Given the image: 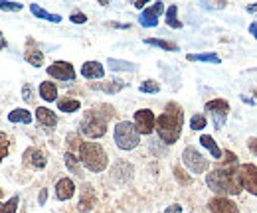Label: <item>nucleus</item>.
I'll use <instances>...</instances> for the list:
<instances>
[{
  "label": "nucleus",
  "mask_w": 257,
  "mask_h": 213,
  "mask_svg": "<svg viewBox=\"0 0 257 213\" xmlns=\"http://www.w3.org/2000/svg\"><path fill=\"white\" fill-rule=\"evenodd\" d=\"M22 160H24V164L28 166V168H32V170H42V168H46V164H48V158H46V154L42 148H28L24 156H22Z\"/></svg>",
  "instance_id": "obj_11"
},
{
  "label": "nucleus",
  "mask_w": 257,
  "mask_h": 213,
  "mask_svg": "<svg viewBox=\"0 0 257 213\" xmlns=\"http://www.w3.org/2000/svg\"><path fill=\"white\" fill-rule=\"evenodd\" d=\"M182 162H184V166H186L190 172H194V174H204V172L208 170V166H210V162L198 152L196 148H192V146H188V148L184 150Z\"/></svg>",
  "instance_id": "obj_7"
},
{
  "label": "nucleus",
  "mask_w": 257,
  "mask_h": 213,
  "mask_svg": "<svg viewBox=\"0 0 257 213\" xmlns=\"http://www.w3.org/2000/svg\"><path fill=\"white\" fill-rule=\"evenodd\" d=\"M255 97H257V91H255Z\"/></svg>",
  "instance_id": "obj_46"
},
{
  "label": "nucleus",
  "mask_w": 257,
  "mask_h": 213,
  "mask_svg": "<svg viewBox=\"0 0 257 213\" xmlns=\"http://www.w3.org/2000/svg\"><path fill=\"white\" fill-rule=\"evenodd\" d=\"M107 65H109V69H113V71H135V63H131V61L109 58V60H107Z\"/></svg>",
  "instance_id": "obj_25"
},
{
  "label": "nucleus",
  "mask_w": 257,
  "mask_h": 213,
  "mask_svg": "<svg viewBox=\"0 0 257 213\" xmlns=\"http://www.w3.org/2000/svg\"><path fill=\"white\" fill-rule=\"evenodd\" d=\"M93 205H95V191L89 183H85L81 189V199H79L77 207H79V211H91Z\"/></svg>",
  "instance_id": "obj_15"
},
{
  "label": "nucleus",
  "mask_w": 257,
  "mask_h": 213,
  "mask_svg": "<svg viewBox=\"0 0 257 213\" xmlns=\"http://www.w3.org/2000/svg\"><path fill=\"white\" fill-rule=\"evenodd\" d=\"M46 199H48V189H42V191H40V199H38V201H40V205H44V203H46Z\"/></svg>",
  "instance_id": "obj_40"
},
{
  "label": "nucleus",
  "mask_w": 257,
  "mask_h": 213,
  "mask_svg": "<svg viewBox=\"0 0 257 213\" xmlns=\"http://www.w3.org/2000/svg\"><path fill=\"white\" fill-rule=\"evenodd\" d=\"M206 111L212 115L216 128H222L225 124V119H227V113H229V105L224 99H214V101L206 103Z\"/></svg>",
  "instance_id": "obj_8"
},
{
  "label": "nucleus",
  "mask_w": 257,
  "mask_h": 213,
  "mask_svg": "<svg viewBox=\"0 0 257 213\" xmlns=\"http://www.w3.org/2000/svg\"><path fill=\"white\" fill-rule=\"evenodd\" d=\"M65 166H67L75 176H79V174H81V172H79V160L75 158V154H71V152L65 154Z\"/></svg>",
  "instance_id": "obj_30"
},
{
  "label": "nucleus",
  "mask_w": 257,
  "mask_h": 213,
  "mask_svg": "<svg viewBox=\"0 0 257 213\" xmlns=\"http://www.w3.org/2000/svg\"><path fill=\"white\" fill-rule=\"evenodd\" d=\"M208 207L212 209V213H239L237 205L233 201H229L227 197H214Z\"/></svg>",
  "instance_id": "obj_13"
},
{
  "label": "nucleus",
  "mask_w": 257,
  "mask_h": 213,
  "mask_svg": "<svg viewBox=\"0 0 257 213\" xmlns=\"http://www.w3.org/2000/svg\"><path fill=\"white\" fill-rule=\"evenodd\" d=\"M139 142H141V134L133 122L123 121L115 126V144L121 150H133L139 146Z\"/></svg>",
  "instance_id": "obj_4"
},
{
  "label": "nucleus",
  "mask_w": 257,
  "mask_h": 213,
  "mask_svg": "<svg viewBox=\"0 0 257 213\" xmlns=\"http://www.w3.org/2000/svg\"><path fill=\"white\" fill-rule=\"evenodd\" d=\"M174 174H176V178H178V182H180V183H190V182H192L190 178H184L186 174H184L180 168H176V170H174Z\"/></svg>",
  "instance_id": "obj_36"
},
{
  "label": "nucleus",
  "mask_w": 257,
  "mask_h": 213,
  "mask_svg": "<svg viewBox=\"0 0 257 213\" xmlns=\"http://www.w3.org/2000/svg\"><path fill=\"white\" fill-rule=\"evenodd\" d=\"M22 93H24V101H28V103H30V101H32V87L26 83V85H24V89H22Z\"/></svg>",
  "instance_id": "obj_37"
},
{
  "label": "nucleus",
  "mask_w": 257,
  "mask_h": 213,
  "mask_svg": "<svg viewBox=\"0 0 257 213\" xmlns=\"http://www.w3.org/2000/svg\"><path fill=\"white\" fill-rule=\"evenodd\" d=\"M4 48H6V40H4V36L0 32V50H4Z\"/></svg>",
  "instance_id": "obj_43"
},
{
  "label": "nucleus",
  "mask_w": 257,
  "mask_h": 213,
  "mask_svg": "<svg viewBox=\"0 0 257 213\" xmlns=\"http://www.w3.org/2000/svg\"><path fill=\"white\" fill-rule=\"evenodd\" d=\"M107 121L109 117H101V113L89 111L81 121V132L87 138H101L107 132Z\"/></svg>",
  "instance_id": "obj_5"
},
{
  "label": "nucleus",
  "mask_w": 257,
  "mask_h": 213,
  "mask_svg": "<svg viewBox=\"0 0 257 213\" xmlns=\"http://www.w3.org/2000/svg\"><path fill=\"white\" fill-rule=\"evenodd\" d=\"M247 10H249V12H257V4H253V6H247Z\"/></svg>",
  "instance_id": "obj_44"
},
{
  "label": "nucleus",
  "mask_w": 257,
  "mask_h": 213,
  "mask_svg": "<svg viewBox=\"0 0 257 213\" xmlns=\"http://www.w3.org/2000/svg\"><path fill=\"white\" fill-rule=\"evenodd\" d=\"M40 97H42L44 101H48V103L56 101V97H58V89H56V85H54L52 81H44V83L40 85Z\"/></svg>",
  "instance_id": "obj_21"
},
{
  "label": "nucleus",
  "mask_w": 257,
  "mask_h": 213,
  "mask_svg": "<svg viewBox=\"0 0 257 213\" xmlns=\"http://www.w3.org/2000/svg\"><path fill=\"white\" fill-rule=\"evenodd\" d=\"M162 10H164V4H162V2H155L153 6H149L147 10H143V14H141V18H139L141 26H145V28H155V26L159 24V16L162 14Z\"/></svg>",
  "instance_id": "obj_12"
},
{
  "label": "nucleus",
  "mask_w": 257,
  "mask_h": 213,
  "mask_svg": "<svg viewBox=\"0 0 257 213\" xmlns=\"http://www.w3.org/2000/svg\"><path fill=\"white\" fill-rule=\"evenodd\" d=\"M200 144H202L204 148H208V150L212 152V156H214L216 160H222L224 152L218 148V144H216V140H214L212 136H208V134H202V136H200Z\"/></svg>",
  "instance_id": "obj_18"
},
{
  "label": "nucleus",
  "mask_w": 257,
  "mask_h": 213,
  "mask_svg": "<svg viewBox=\"0 0 257 213\" xmlns=\"http://www.w3.org/2000/svg\"><path fill=\"white\" fill-rule=\"evenodd\" d=\"M235 176L239 180V185L247 189L249 193L257 195V166L253 164H239L235 168Z\"/></svg>",
  "instance_id": "obj_6"
},
{
  "label": "nucleus",
  "mask_w": 257,
  "mask_h": 213,
  "mask_svg": "<svg viewBox=\"0 0 257 213\" xmlns=\"http://www.w3.org/2000/svg\"><path fill=\"white\" fill-rule=\"evenodd\" d=\"M249 34H251V36H253V38L257 40V22H253V24L249 26Z\"/></svg>",
  "instance_id": "obj_41"
},
{
  "label": "nucleus",
  "mask_w": 257,
  "mask_h": 213,
  "mask_svg": "<svg viewBox=\"0 0 257 213\" xmlns=\"http://www.w3.org/2000/svg\"><path fill=\"white\" fill-rule=\"evenodd\" d=\"M182 122H184V113L176 103H168L166 111L157 119V132L161 136V140L164 144H174L180 138L182 132Z\"/></svg>",
  "instance_id": "obj_1"
},
{
  "label": "nucleus",
  "mask_w": 257,
  "mask_h": 213,
  "mask_svg": "<svg viewBox=\"0 0 257 213\" xmlns=\"http://www.w3.org/2000/svg\"><path fill=\"white\" fill-rule=\"evenodd\" d=\"M6 154H8V138L4 132H0V162L6 158Z\"/></svg>",
  "instance_id": "obj_34"
},
{
  "label": "nucleus",
  "mask_w": 257,
  "mask_h": 213,
  "mask_svg": "<svg viewBox=\"0 0 257 213\" xmlns=\"http://www.w3.org/2000/svg\"><path fill=\"white\" fill-rule=\"evenodd\" d=\"M123 87H125V83L119 81V79H111V81H107V83H97V85H93V89H101V91L109 93V95L121 91Z\"/></svg>",
  "instance_id": "obj_22"
},
{
  "label": "nucleus",
  "mask_w": 257,
  "mask_h": 213,
  "mask_svg": "<svg viewBox=\"0 0 257 213\" xmlns=\"http://www.w3.org/2000/svg\"><path fill=\"white\" fill-rule=\"evenodd\" d=\"M30 12H32L34 16L42 18V20H48V22H56V24L62 22V16H60V14H50V12H46V10H44L42 6H38V4H32V6H30Z\"/></svg>",
  "instance_id": "obj_20"
},
{
  "label": "nucleus",
  "mask_w": 257,
  "mask_h": 213,
  "mask_svg": "<svg viewBox=\"0 0 257 213\" xmlns=\"http://www.w3.org/2000/svg\"><path fill=\"white\" fill-rule=\"evenodd\" d=\"M176 12H178V8L172 4V6H168V10H166V24L170 26V28H174V30H180L182 28V22L176 18Z\"/></svg>",
  "instance_id": "obj_26"
},
{
  "label": "nucleus",
  "mask_w": 257,
  "mask_h": 213,
  "mask_svg": "<svg viewBox=\"0 0 257 213\" xmlns=\"http://www.w3.org/2000/svg\"><path fill=\"white\" fill-rule=\"evenodd\" d=\"M18 201H20L18 195L10 197L8 201H0V213H16L18 211Z\"/></svg>",
  "instance_id": "obj_28"
},
{
  "label": "nucleus",
  "mask_w": 257,
  "mask_h": 213,
  "mask_svg": "<svg viewBox=\"0 0 257 213\" xmlns=\"http://www.w3.org/2000/svg\"><path fill=\"white\" fill-rule=\"evenodd\" d=\"M8 121L10 122H24V124H30L32 122V113L28 109H14L12 113H8Z\"/></svg>",
  "instance_id": "obj_19"
},
{
  "label": "nucleus",
  "mask_w": 257,
  "mask_h": 213,
  "mask_svg": "<svg viewBox=\"0 0 257 213\" xmlns=\"http://www.w3.org/2000/svg\"><path fill=\"white\" fill-rule=\"evenodd\" d=\"M0 197H2V187H0Z\"/></svg>",
  "instance_id": "obj_45"
},
{
  "label": "nucleus",
  "mask_w": 257,
  "mask_h": 213,
  "mask_svg": "<svg viewBox=\"0 0 257 213\" xmlns=\"http://www.w3.org/2000/svg\"><path fill=\"white\" fill-rule=\"evenodd\" d=\"M155 113L151 109H141L135 113V128L139 130V134H151L155 130Z\"/></svg>",
  "instance_id": "obj_9"
},
{
  "label": "nucleus",
  "mask_w": 257,
  "mask_h": 213,
  "mask_svg": "<svg viewBox=\"0 0 257 213\" xmlns=\"http://www.w3.org/2000/svg\"><path fill=\"white\" fill-rule=\"evenodd\" d=\"M247 146H249V150L257 156V138H249V140H247Z\"/></svg>",
  "instance_id": "obj_38"
},
{
  "label": "nucleus",
  "mask_w": 257,
  "mask_h": 213,
  "mask_svg": "<svg viewBox=\"0 0 257 213\" xmlns=\"http://www.w3.org/2000/svg\"><path fill=\"white\" fill-rule=\"evenodd\" d=\"M73 193H75V183L71 182L69 178H62L60 182L56 183V197L60 201H65V199L73 197Z\"/></svg>",
  "instance_id": "obj_14"
},
{
  "label": "nucleus",
  "mask_w": 257,
  "mask_h": 213,
  "mask_svg": "<svg viewBox=\"0 0 257 213\" xmlns=\"http://www.w3.org/2000/svg\"><path fill=\"white\" fill-rule=\"evenodd\" d=\"M36 119H38V122H40L44 128H54V126L58 124V117H56L50 109H46V107H38Z\"/></svg>",
  "instance_id": "obj_17"
},
{
  "label": "nucleus",
  "mask_w": 257,
  "mask_h": 213,
  "mask_svg": "<svg viewBox=\"0 0 257 213\" xmlns=\"http://www.w3.org/2000/svg\"><path fill=\"white\" fill-rule=\"evenodd\" d=\"M24 60L28 61L30 65H34V67H40V65L44 63V54H42L40 50H28V52L24 54Z\"/></svg>",
  "instance_id": "obj_27"
},
{
  "label": "nucleus",
  "mask_w": 257,
  "mask_h": 213,
  "mask_svg": "<svg viewBox=\"0 0 257 213\" xmlns=\"http://www.w3.org/2000/svg\"><path fill=\"white\" fill-rule=\"evenodd\" d=\"M48 75H52L58 81H73L75 79V69L67 61H54L48 67Z\"/></svg>",
  "instance_id": "obj_10"
},
{
  "label": "nucleus",
  "mask_w": 257,
  "mask_h": 213,
  "mask_svg": "<svg viewBox=\"0 0 257 213\" xmlns=\"http://www.w3.org/2000/svg\"><path fill=\"white\" fill-rule=\"evenodd\" d=\"M79 107H81V103H79L77 99L65 97V99H60V101H58V109H60L62 113H75V111H79Z\"/></svg>",
  "instance_id": "obj_23"
},
{
  "label": "nucleus",
  "mask_w": 257,
  "mask_h": 213,
  "mask_svg": "<svg viewBox=\"0 0 257 213\" xmlns=\"http://www.w3.org/2000/svg\"><path fill=\"white\" fill-rule=\"evenodd\" d=\"M79 162L91 170V172H103L109 164V158L107 152L101 144L97 142H81V148H79Z\"/></svg>",
  "instance_id": "obj_3"
},
{
  "label": "nucleus",
  "mask_w": 257,
  "mask_h": 213,
  "mask_svg": "<svg viewBox=\"0 0 257 213\" xmlns=\"http://www.w3.org/2000/svg\"><path fill=\"white\" fill-rule=\"evenodd\" d=\"M0 10L20 12V10H22V4H20V2H4V0H0Z\"/></svg>",
  "instance_id": "obj_33"
},
{
  "label": "nucleus",
  "mask_w": 257,
  "mask_h": 213,
  "mask_svg": "<svg viewBox=\"0 0 257 213\" xmlns=\"http://www.w3.org/2000/svg\"><path fill=\"white\" fill-rule=\"evenodd\" d=\"M206 183L218 195H237L241 191L239 180L233 168H218L206 176Z\"/></svg>",
  "instance_id": "obj_2"
},
{
  "label": "nucleus",
  "mask_w": 257,
  "mask_h": 213,
  "mask_svg": "<svg viewBox=\"0 0 257 213\" xmlns=\"http://www.w3.org/2000/svg\"><path fill=\"white\" fill-rule=\"evenodd\" d=\"M81 75L85 79H101L105 75V69L99 61H85L81 67Z\"/></svg>",
  "instance_id": "obj_16"
},
{
  "label": "nucleus",
  "mask_w": 257,
  "mask_h": 213,
  "mask_svg": "<svg viewBox=\"0 0 257 213\" xmlns=\"http://www.w3.org/2000/svg\"><path fill=\"white\" fill-rule=\"evenodd\" d=\"M139 91H141V93H159V91H161V85H159L157 81L149 79V81H143V83H141Z\"/></svg>",
  "instance_id": "obj_31"
},
{
  "label": "nucleus",
  "mask_w": 257,
  "mask_h": 213,
  "mask_svg": "<svg viewBox=\"0 0 257 213\" xmlns=\"http://www.w3.org/2000/svg\"><path fill=\"white\" fill-rule=\"evenodd\" d=\"M182 211V207L178 205V203H174V205H170V207H166V211L164 213H180Z\"/></svg>",
  "instance_id": "obj_39"
},
{
  "label": "nucleus",
  "mask_w": 257,
  "mask_h": 213,
  "mask_svg": "<svg viewBox=\"0 0 257 213\" xmlns=\"http://www.w3.org/2000/svg\"><path fill=\"white\" fill-rule=\"evenodd\" d=\"M135 8H139V10L145 8V0H137V2H135Z\"/></svg>",
  "instance_id": "obj_42"
},
{
  "label": "nucleus",
  "mask_w": 257,
  "mask_h": 213,
  "mask_svg": "<svg viewBox=\"0 0 257 213\" xmlns=\"http://www.w3.org/2000/svg\"><path fill=\"white\" fill-rule=\"evenodd\" d=\"M188 61H210V63H220V58L216 54H188Z\"/></svg>",
  "instance_id": "obj_29"
},
{
  "label": "nucleus",
  "mask_w": 257,
  "mask_h": 213,
  "mask_svg": "<svg viewBox=\"0 0 257 213\" xmlns=\"http://www.w3.org/2000/svg\"><path fill=\"white\" fill-rule=\"evenodd\" d=\"M145 44L155 46V48H161V50H164V52H178V46H176V44L166 42V40H159V38H147Z\"/></svg>",
  "instance_id": "obj_24"
},
{
  "label": "nucleus",
  "mask_w": 257,
  "mask_h": 213,
  "mask_svg": "<svg viewBox=\"0 0 257 213\" xmlns=\"http://www.w3.org/2000/svg\"><path fill=\"white\" fill-rule=\"evenodd\" d=\"M71 22H73V24H85V22H87V16H85L83 12H73V14H71Z\"/></svg>",
  "instance_id": "obj_35"
},
{
  "label": "nucleus",
  "mask_w": 257,
  "mask_h": 213,
  "mask_svg": "<svg viewBox=\"0 0 257 213\" xmlns=\"http://www.w3.org/2000/svg\"><path fill=\"white\" fill-rule=\"evenodd\" d=\"M190 128H192V130H202V128H206V117H204V115H194L192 119H190Z\"/></svg>",
  "instance_id": "obj_32"
}]
</instances>
